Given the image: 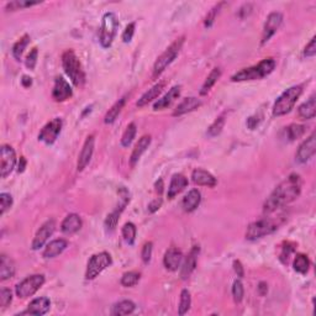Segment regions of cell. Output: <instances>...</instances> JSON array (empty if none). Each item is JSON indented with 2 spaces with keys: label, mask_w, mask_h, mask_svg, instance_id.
<instances>
[{
  "label": "cell",
  "mask_w": 316,
  "mask_h": 316,
  "mask_svg": "<svg viewBox=\"0 0 316 316\" xmlns=\"http://www.w3.org/2000/svg\"><path fill=\"white\" fill-rule=\"evenodd\" d=\"M300 192H302L300 177L297 174H292L272 192V194L264 203L263 211L271 214V212L281 209L289 203L294 202L300 195Z\"/></svg>",
  "instance_id": "1"
},
{
  "label": "cell",
  "mask_w": 316,
  "mask_h": 316,
  "mask_svg": "<svg viewBox=\"0 0 316 316\" xmlns=\"http://www.w3.org/2000/svg\"><path fill=\"white\" fill-rule=\"evenodd\" d=\"M276 61L273 58H266L261 61L258 64L248 68L241 69L240 72L233 74L231 77L232 82H245V81H256V79H262L264 77L269 76L276 68Z\"/></svg>",
  "instance_id": "2"
},
{
  "label": "cell",
  "mask_w": 316,
  "mask_h": 316,
  "mask_svg": "<svg viewBox=\"0 0 316 316\" xmlns=\"http://www.w3.org/2000/svg\"><path fill=\"white\" fill-rule=\"evenodd\" d=\"M62 66L67 76L76 87H82L86 82V74L82 68L81 61L72 50H67L62 55Z\"/></svg>",
  "instance_id": "3"
},
{
  "label": "cell",
  "mask_w": 316,
  "mask_h": 316,
  "mask_svg": "<svg viewBox=\"0 0 316 316\" xmlns=\"http://www.w3.org/2000/svg\"><path fill=\"white\" fill-rule=\"evenodd\" d=\"M281 225V219H274V217H264V219L257 220L251 223L246 231V240L254 241L258 238L268 236L277 231V228Z\"/></svg>",
  "instance_id": "4"
},
{
  "label": "cell",
  "mask_w": 316,
  "mask_h": 316,
  "mask_svg": "<svg viewBox=\"0 0 316 316\" xmlns=\"http://www.w3.org/2000/svg\"><path fill=\"white\" fill-rule=\"evenodd\" d=\"M302 93H303L302 86H294V87H290L289 89H287V91H285L284 93L282 94L278 99H277V102L274 103V106H273L274 116H283V115L292 111L295 103L298 102V99H299Z\"/></svg>",
  "instance_id": "5"
},
{
  "label": "cell",
  "mask_w": 316,
  "mask_h": 316,
  "mask_svg": "<svg viewBox=\"0 0 316 316\" xmlns=\"http://www.w3.org/2000/svg\"><path fill=\"white\" fill-rule=\"evenodd\" d=\"M184 43V37L178 38V40L174 41L163 53L157 58V61L155 62L153 66V77L161 76L164 72V69L169 66L174 60L177 58L178 53L181 52L182 47H183Z\"/></svg>",
  "instance_id": "6"
},
{
  "label": "cell",
  "mask_w": 316,
  "mask_h": 316,
  "mask_svg": "<svg viewBox=\"0 0 316 316\" xmlns=\"http://www.w3.org/2000/svg\"><path fill=\"white\" fill-rule=\"evenodd\" d=\"M117 27H119V21L114 12H106L103 16L102 29H100V37L99 41L104 48H107L111 46L115 36H116Z\"/></svg>",
  "instance_id": "7"
},
{
  "label": "cell",
  "mask_w": 316,
  "mask_h": 316,
  "mask_svg": "<svg viewBox=\"0 0 316 316\" xmlns=\"http://www.w3.org/2000/svg\"><path fill=\"white\" fill-rule=\"evenodd\" d=\"M111 263H112L111 256H110L107 252H100V253L94 254V256H92V258L89 259L88 266H87L86 278L88 279V281L95 279Z\"/></svg>",
  "instance_id": "8"
},
{
  "label": "cell",
  "mask_w": 316,
  "mask_h": 316,
  "mask_svg": "<svg viewBox=\"0 0 316 316\" xmlns=\"http://www.w3.org/2000/svg\"><path fill=\"white\" fill-rule=\"evenodd\" d=\"M45 284V276L43 274H33V276L27 277L24 281L20 282L16 285V295L21 299H26V298L32 297L42 285Z\"/></svg>",
  "instance_id": "9"
},
{
  "label": "cell",
  "mask_w": 316,
  "mask_h": 316,
  "mask_svg": "<svg viewBox=\"0 0 316 316\" xmlns=\"http://www.w3.org/2000/svg\"><path fill=\"white\" fill-rule=\"evenodd\" d=\"M62 120L60 117H55L53 120H51L50 122L45 125L41 130V132L38 133V140L45 142L46 145H52L56 142V140L60 136L61 130H62Z\"/></svg>",
  "instance_id": "10"
},
{
  "label": "cell",
  "mask_w": 316,
  "mask_h": 316,
  "mask_svg": "<svg viewBox=\"0 0 316 316\" xmlns=\"http://www.w3.org/2000/svg\"><path fill=\"white\" fill-rule=\"evenodd\" d=\"M282 22H283V15H282L281 12L274 11L271 12V14L267 16L266 22H264L263 32H262V45H264V43L268 42V41L271 40L272 36L278 31Z\"/></svg>",
  "instance_id": "11"
},
{
  "label": "cell",
  "mask_w": 316,
  "mask_h": 316,
  "mask_svg": "<svg viewBox=\"0 0 316 316\" xmlns=\"http://www.w3.org/2000/svg\"><path fill=\"white\" fill-rule=\"evenodd\" d=\"M55 230H56V221L53 219L47 220L45 223H42V226L38 228L35 237H33L32 245H31L32 250L37 251L40 250L41 247H43V245H45V243L47 242L48 238L52 236V233L55 232Z\"/></svg>",
  "instance_id": "12"
},
{
  "label": "cell",
  "mask_w": 316,
  "mask_h": 316,
  "mask_svg": "<svg viewBox=\"0 0 316 316\" xmlns=\"http://www.w3.org/2000/svg\"><path fill=\"white\" fill-rule=\"evenodd\" d=\"M16 164V153L14 148L9 145L1 146V163H0V172L1 178H6L14 169Z\"/></svg>",
  "instance_id": "13"
},
{
  "label": "cell",
  "mask_w": 316,
  "mask_h": 316,
  "mask_svg": "<svg viewBox=\"0 0 316 316\" xmlns=\"http://www.w3.org/2000/svg\"><path fill=\"white\" fill-rule=\"evenodd\" d=\"M94 136H88L86 142H84L83 148H82L81 153H79L78 156V162H77V169H78V172L83 171V169L88 166L89 162L92 161V157H93L94 153Z\"/></svg>",
  "instance_id": "14"
},
{
  "label": "cell",
  "mask_w": 316,
  "mask_h": 316,
  "mask_svg": "<svg viewBox=\"0 0 316 316\" xmlns=\"http://www.w3.org/2000/svg\"><path fill=\"white\" fill-rule=\"evenodd\" d=\"M316 152V136L312 133L310 137H308L302 145L299 146L297 152V159L300 163H307Z\"/></svg>",
  "instance_id": "15"
},
{
  "label": "cell",
  "mask_w": 316,
  "mask_h": 316,
  "mask_svg": "<svg viewBox=\"0 0 316 316\" xmlns=\"http://www.w3.org/2000/svg\"><path fill=\"white\" fill-rule=\"evenodd\" d=\"M183 262V253L181 250L176 247H171L167 250L163 257V264L167 271L176 272L181 268V264Z\"/></svg>",
  "instance_id": "16"
},
{
  "label": "cell",
  "mask_w": 316,
  "mask_h": 316,
  "mask_svg": "<svg viewBox=\"0 0 316 316\" xmlns=\"http://www.w3.org/2000/svg\"><path fill=\"white\" fill-rule=\"evenodd\" d=\"M73 95V91H72L71 86H69L68 82L66 79H63L62 77H57L55 82V87H53L52 91V97L56 102H66L67 99Z\"/></svg>",
  "instance_id": "17"
},
{
  "label": "cell",
  "mask_w": 316,
  "mask_h": 316,
  "mask_svg": "<svg viewBox=\"0 0 316 316\" xmlns=\"http://www.w3.org/2000/svg\"><path fill=\"white\" fill-rule=\"evenodd\" d=\"M198 256H199V246H193V248L190 250V252L187 256V258L184 259L183 266L181 267V278L182 279H188L192 276L193 272L195 271V267H197L198 262Z\"/></svg>",
  "instance_id": "18"
},
{
  "label": "cell",
  "mask_w": 316,
  "mask_h": 316,
  "mask_svg": "<svg viewBox=\"0 0 316 316\" xmlns=\"http://www.w3.org/2000/svg\"><path fill=\"white\" fill-rule=\"evenodd\" d=\"M51 308V302L48 298H36L27 307V310L25 312V314H31V315H37L42 316L47 314L48 310Z\"/></svg>",
  "instance_id": "19"
},
{
  "label": "cell",
  "mask_w": 316,
  "mask_h": 316,
  "mask_svg": "<svg viewBox=\"0 0 316 316\" xmlns=\"http://www.w3.org/2000/svg\"><path fill=\"white\" fill-rule=\"evenodd\" d=\"M82 219L79 215L77 214H69L64 217V220L62 221V225H61V230L64 235H73V233L78 232L82 228Z\"/></svg>",
  "instance_id": "20"
},
{
  "label": "cell",
  "mask_w": 316,
  "mask_h": 316,
  "mask_svg": "<svg viewBox=\"0 0 316 316\" xmlns=\"http://www.w3.org/2000/svg\"><path fill=\"white\" fill-rule=\"evenodd\" d=\"M181 91H182V87L181 86H174L171 91L168 92L163 98L158 99V102L155 103L153 105V110L157 111V110H163L167 109L168 106H171L176 99H178L179 95H181Z\"/></svg>",
  "instance_id": "21"
},
{
  "label": "cell",
  "mask_w": 316,
  "mask_h": 316,
  "mask_svg": "<svg viewBox=\"0 0 316 316\" xmlns=\"http://www.w3.org/2000/svg\"><path fill=\"white\" fill-rule=\"evenodd\" d=\"M187 186H188V179H187L186 176H183V174L181 173L174 174L171 179V184H169L168 187V193H167V195H168L169 199H173V198L177 197L179 193L183 192V190L187 188Z\"/></svg>",
  "instance_id": "22"
},
{
  "label": "cell",
  "mask_w": 316,
  "mask_h": 316,
  "mask_svg": "<svg viewBox=\"0 0 316 316\" xmlns=\"http://www.w3.org/2000/svg\"><path fill=\"white\" fill-rule=\"evenodd\" d=\"M192 179L198 186L210 187V188H212V187L217 184L216 178L208 171H204V169H195V171H193Z\"/></svg>",
  "instance_id": "23"
},
{
  "label": "cell",
  "mask_w": 316,
  "mask_h": 316,
  "mask_svg": "<svg viewBox=\"0 0 316 316\" xmlns=\"http://www.w3.org/2000/svg\"><path fill=\"white\" fill-rule=\"evenodd\" d=\"M202 106V100L198 99V98L190 97L183 99V102L181 104H178V106L176 107L173 112V116H182L184 114H188L190 111H194L198 107Z\"/></svg>",
  "instance_id": "24"
},
{
  "label": "cell",
  "mask_w": 316,
  "mask_h": 316,
  "mask_svg": "<svg viewBox=\"0 0 316 316\" xmlns=\"http://www.w3.org/2000/svg\"><path fill=\"white\" fill-rule=\"evenodd\" d=\"M151 141H152V138H151L150 135H145L142 136V137L138 140V142L136 143L135 148H133L132 153H131V157H130V163L131 166H135L136 163L138 162V159L141 158V156L143 155V153L147 151V148L150 147L151 145Z\"/></svg>",
  "instance_id": "25"
},
{
  "label": "cell",
  "mask_w": 316,
  "mask_h": 316,
  "mask_svg": "<svg viewBox=\"0 0 316 316\" xmlns=\"http://www.w3.org/2000/svg\"><path fill=\"white\" fill-rule=\"evenodd\" d=\"M15 263L9 256L2 253L0 257V281H6L15 276Z\"/></svg>",
  "instance_id": "26"
},
{
  "label": "cell",
  "mask_w": 316,
  "mask_h": 316,
  "mask_svg": "<svg viewBox=\"0 0 316 316\" xmlns=\"http://www.w3.org/2000/svg\"><path fill=\"white\" fill-rule=\"evenodd\" d=\"M164 86H166V83H164V82H159V83L156 84V86H153L152 88L148 89V91L146 92V93L143 94L142 97L140 98V99H138V102L136 103V105H137L138 107H143V106H146L147 104H150L151 102H153L155 99H157V98L159 97V94L163 92Z\"/></svg>",
  "instance_id": "27"
},
{
  "label": "cell",
  "mask_w": 316,
  "mask_h": 316,
  "mask_svg": "<svg viewBox=\"0 0 316 316\" xmlns=\"http://www.w3.org/2000/svg\"><path fill=\"white\" fill-rule=\"evenodd\" d=\"M67 246H68V242H67L66 240H63V238L51 241V242L46 246L42 256L45 257V258H55V257L60 256V254L66 250Z\"/></svg>",
  "instance_id": "28"
},
{
  "label": "cell",
  "mask_w": 316,
  "mask_h": 316,
  "mask_svg": "<svg viewBox=\"0 0 316 316\" xmlns=\"http://www.w3.org/2000/svg\"><path fill=\"white\" fill-rule=\"evenodd\" d=\"M200 202H202V194L198 189H192L189 190L188 194L183 198V203H182V207H183L184 211L192 212L199 207Z\"/></svg>",
  "instance_id": "29"
},
{
  "label": "cell",
  "mask_w": 316,
  "mask_h": 316,
  "mask_svg": "<svg viewBox=\"0 0 316 316\" xmlns=\"http://www.w3.org/2000/svg\"><path fill=\"white\" fill-rule=\"evenodd\" d=\"M298 115L304 120L314 119L316 115V99L315 95H313L308 102L302 104L298 109Z\"/></svg>",
  "instance_id": "30"
},
{
  "label": "cell",
  "mask_w": 316,
  "mask_h": 316,
  "mask_svg": "<svg viewBox=\"0 0 316 316\" xmlns=\"http://www.w3.org/2000/svg\"><path fill=\"white\" fill-rule=\"evenodd\" d=\"M126 97H122L121 99H119L114 105H112L111 109H109V111L106 112V115H105L104 117L105 124H112V122L117 119V116H119L121 110L124 109L125 104H126Z\"/></svg>",
  "instance_id": "31"
},
{
  "label": "cell",
  "mask_w": 316,
  "mask_h": 316,
  "mask_svg": "<svg viewBox=\"0 0 316 316\" xmlns=\"http://www.w3.org/2000/svg\"><path fill=\"white\" fill-rule=\"evenodd\" d=\"M135 309H136L135 303L131 302V300H122V302L116 303V304L112 307L111 314L115 316L130 315L135 312Z\"/></svg>",
  "instance_id": "32"
},
{
  "label": "cell",
  "mask_w": 316,
  "mask_h": 316,
  "mask_svg": "<svg viewBox=\"0 0 316 316\" xmlns=\"http://www.w3.org/2000/svg\"><path fill=\"white\" fill-rule=\"evenodd\" d=\"M220 77H221V69L217 68V67L212 69V71L210 72L209 76L207 77V79H205L204 84L202 86V89H200V95H207L208 93H209L210 89L215 86V83L219 81Z\"/></svg>",
  "instance_id": "33"
},
{
  "label": "cell",
  "mask_w": 316,
  "mask_h": 316,
  "mask_svg": "<svg viewBox=\"0 0 316 316\" xmlns=\"http://www.w3.org/2000/svg\"><path fill=\"white\" fill-rule=\"evenodd\" d=\"M293 267H294V271L298 272V273L307 274L310 268V261L307 254L298 253L295 256L294 261H293Z\"/></svg>",
  "instance_id": "34"
},
{
  "label": "cell",
  "mask_w": 316,
  "mask_h": 316,
  "mask_svg": "<svg viewBox=\"0 0 316 316\" xmlns=\"http://www.w3.org/2000/svg\"><path fill=\"white\" fill-rule=\"evenodd\" d=\"M30 43V36L24 35L14 46H12V56L16 61L21 60V56L24 53V51L26 50L27 45Z\"/></svg>",
  "instance_id": "35"
},
{
  "label": "cell",
  "mask_w": 316,
  "mask_h": 316,
  "mask_svg": "<svg viewBox=\"0 0 316 316\" xmlns=\"http://www.w3.org/2000/svg\"><path fill=\"white\" fill-rule=\"evenodd\" d=\"M190 305H192V297L188 289H183L181 293V300H179L178 313L179 315H186L189 312Z\"/></svg>",
  "instance_id": "36"
},
{
  "label": "cell",
  "mask_w": 316,
  "mask_h": 316,
  "mask_svg": "<svg viewBox=\"0 0 316 316\" xmlns=\"http://www.w3.org/2000/svg\"><path fill=\"white\" fill-rule=\"evenodd\" d=\"M121 210L120 209H115L114 211L110 212L109 215L106 216V219H105V228H106L107 232H112V231L115 230V227H116L117 222H119V219H120V215H121Z\"/></svg>",
  "instance_id": "37"
},
{
  "label": "cell",
  "mask_w": 316,
  "mask_h": 316,
  "mask_svg": "<svg viewBox=\"0 0 316 316\" xmlns=\"http://www.w3.org/2000/svg\"><path fill=\"white\" fill-rule=\"evenodd\" d=\"M136 226L135 223L132 222H126L122 227V237H124L125 242L128 243V245H133L135 242V238H136Z\"/></svg>",
  "instance_id": "38"
},
{
  "label": "cell",
  "mask_w": 316,
  "mask_h": 316,
  "mask_svg": "<svg viewBox=\"0 0 316 316\" xmlns=\"http://www.w3.org/2000/svg\"><path fill=\"white\" fill-rule=\"evenodd\" d=\"M40 1H29V0H15V1L7 2L5 9L7 11H15V10H20V9H25V7H30L33 6V5H38Z\"/></svg>",
  "instance_id": "39"
},
{
  "label": "cell",
  "mask_w": 316,
  "mask_h": 316,
  "mask_svg": "<svg viewBox=\"0 0 316 316\" xmlns=\"http://www.w3.org/2000/svg\"><path fill=\"white\" fill-rule=\"evenodd\" d=\"M136 131H137V127H136L135 122L128 124V126L126 127V130H125L124 135L121 137V145L124 147H128L131 145V142H132L136 136Z\"/></svg>",
  "instance_id": "40"
},
{
  "label": "cell",
  "mask_w": 316,
  "mask_h": 316,
  "mask_svg": "<svg viewBox=\"0 0 316 316\" xmlns=\"http://www.w3.org/2000/svg\"><path fill=\"white\" fill-rule=\"evenodd\" d=\"M223 126H225V116L221 115V116L217 117V119L210 125L209 128H208V136H209V137H215V136L220 135Z\"/></svg>",
  "instance_id": "41"
},
{
  "label": "cell",
  "mask_w": 316,
  "mask_h": 316,
  "mask_svg": "<svg viewBox=\"0 0 316 316\" xmlns=\"http://www.w3.org/2000/svg\"><path fill=\"white\" fill-rule=\"evenodd\" d=\"M307 131V127L304 125H299V124H292L289 127H288L287 132H288V138L290 141H295L298 138L302 137L303 135Z\"/></svg>",
  "instance_id": "42"
},
{
  "label": "cell",
  "mask_w": 316,
  "mask_h": 316,
  "mask_svg": "<svg viewBox=\"0 0 316 316\" xmlns=\"http://www.w3.org/2000/svg\"><path fill=\"white\" fill-rule=\"evenodd\" d=\"M141 274L138 272H126L124 276L121 277V284L126 288L135 287L136 284L140 282Z\"/></svg>",
  "instance_id": "43"
},
{
  "label": "cell",
  "mask_w": 316,
  "mask_h": 316,
  "mask_svg": "<svg viewBox=\"0 0 316 316\" xmlns=\"http://www.w3.org/2000/svg\"><path fill=\"white\" fill-rule=\"evenodd\" d=\"M243 295H245V289H243V284L240 279L233 282L232 285V297L233 300L236 303H241L243 299Z\"/></svg>",
  "instance_id": "44"
},
{
  "label": "cell",
  "mask_w": 316,
  "mask_h": 316,
  "mask_svg": "<svg viewBox=\"0 0 316 316\" xmlns=\"http://www.w3.org/2000/svg\"><path fill=\"white\" fill-rule=\"evenodd\" d=\"M12 207V197L9 193L0 194V214L4 215Z\"/></svg>",
  "instance_id": "45"
},
{
  "label": "cell",
  "mask_w": 316,
  "mask_h": 316,
  "mask_svg": "<svg viewBox=\"0 0 316 316\" xmlns=\"http://www.w3.org/2000/svg\"><path fill=\"white\" fill-rule=\"evenodd\" d=\"M12 302V294L11 290L7 289V288H2L1 292H0V307L1 309L9 307Z\"/></svg>",
  "instance_id": "46"
},
{
  "label": "cell",
  "mask_w": 316,
  "mask_h": 316,
  "mask_svg": "<svg viewBox=\"0 0 316 316\" xmlns=\"http://www.w3.org/2000/svg\"><path fill=\"white\" fill-rule=\"evenodd\" d=\"M117 193H119V197H120V203L119 205H117V209H120L122 211V210L126 208L128 203H130V193H128V190L125 188V187H121Z\"/></svg>",
  "instance_id": "47"
},
{
  "label": "cell",
  "mask_w": 316,
  "mask_h": 316,
  "mask_svg": "<svg viewBox=\"0 0 316 316\" xmlns=\"http://www.w3.org/2000/svg\"><path fill=\"white\" fill-rule=\"evenodd\" d=\"M37 56H38V50L36 47L32 48L31 52L27 55L26 57V62H25V64H26V67L29 69H31V71H33L36 67V63H37Z\"/></svg>",
  "instance_id": "48"
},
{
  "label": "cell",
  "mask_w": 316,
  "mask_h": 316,
  "mask_svg": "<svg viewBox=\"0 0 316 316\" xmlns=\"http://www.w3.org/2000/svg\"><path fill=\"white\" fill-rule=\"evenodd\" d=\"M152 250L153 245L152 242H146L142 247V252H141V257H142L143 263L147 264L151 261V257H152Z\"/></svg>",
  "instance_id": "49"
},
{
  "label": "cell",
  "mask_w": 316,
  "mask_h": 316,
  "mask_svg": "<svg viewBox=\"0 0 316 316\" xmlns=\"http://www.w3.org/2000/svg\"><path fill=\"white\" fill-rule=\"evenodd\" d=\"M295 251V245L294 243L287 242L283 248H282V253H281V261L283 263H288V259H289V256Z\"/></svg>",
  "instance_id": "50"
},
{
  "label": "cell",
  "mask_w": 316,
  "mask_h": 316,
  "mask_svg": "<svg viewBox=\"0 0 316 316\" xmlns=\"http://www.w3.org/2000/svg\"><path fill=\"white\" fill-rule=\"evenodd\" d=\"M220 5H216V6L212 7V9L209 11V14L207 15V17H205V27H210L212 24H214V20L215 17H216V14L219 12Z\"/></svg>",
  "instance_id": "51"
},
{
  "label": "cell",
  "mask_w": 316,
  "mask_h": 316,
  "mask_svg": "<svg viewBox=\"0 0 316 316\" xmlns=\"http://www.w3.org/2000/svg\"><path fill=\"white\" fill-rule=\"evenodd\" d=\"M135 22H131V24L127 25L126 29L124 30V33H122V41H124L125 43L130 42V41L132 40L133 33H135Z\"/></svg>",
  "instance_id": "52"
},
{
  "label": "cell",
  "mask_w": 316,
  "mask_h": 316,
  "mask_svg": "<svg viewBox=\"0 0 316 316\" xmlns=\"http://www.w3.org/2000/svg\"><path fill=\"white\" fill-rule=\"evenodd\" d=\"M316 55V37H314L310 40V42L308 43L307 47L304 50V56L305 57H314Z\"/></svg>",
  "instance_id": "53"
},
{
  "label": "cell",
  "mask_w": 316,
  "mask_h": 316,
  "mask_svg": "<svg viewBox=\"0 0 316 316\" xmlns=\"http://www.w3.org/2000/svg\"><path fill=\"white\" fill-rule=\"evenodd\" d=\"M233 269H235V272H236V274H237V277H240V278H243V276H245V269H243L242 263H241L240 261L233 262Z\"/></svg>",
  "instance_id": "54"
},
{
  "label": "cell",
  "mask_w": 316,
  "mask_h": 316,
  "mask_svg": "<svg viewBox=\"0 0 316 316\" xmlns=\"http://www.w3.org/2000/svg\"><path fill=\"white\" fill-rule=\"evenodd\" d=\"M162 205V199L161 198H158V199H155L153 202H151L150 204H148V211L150 212H156L157 210L161 208Z\"/></svg>",
  "instance_id": "55"
},
{
  "label": "cell",
  "mask_w": 316,
  "mask_h": 316,
  "mask_svg": "<svg viewBox=\"0 0 316 316\" xmlns=\"http://www.w3.org/2000/svg\"><path fill=\"white\" fill-rule=\"evenodd\" d=\"M259 121H261V120L258 119V116H251L250 119L247 120V126L251 128V130H254V128H256L257 126H258V124H259Z\"/></svg>",
  "instance_id": "56"
},
{
  "label": "cell",
  "mask_w": 316,
  "mask_h": 316,
  "mask_svg": "<svg viewBox=\"0 0 316 316\" xmlns=\"http://www.w3.org/2000/svg\"><path fill=\"white\" fill-rule=\"evenodd\" d=\"M25 168H26V159H25V157H20L19 166H17V172L22 173V172L25 171Z\"/></svg>",
  "instance_id": "57"
},
{
  "label": "cell",
  "mask_w": 316,
  "mask_h": 316,
  "mask_svg": "<svg viewBox=\"0 0 316 316\" xmlns=\"http://www.w3.org/2000/svg\"><path fill=\"white\" fill-rule=\"evenodd\" d=\"M21 84L25 87V88H29V87H31L32 84V78H30V77L27 76H24L21 79Z\"/></svg>",
  "instance_id": "58"
},
{
  "label": "cell",
  "mask_w": 316,
  "mask_h": 316,
  "mask_svg": "<svg viewBox=\"0 0 316 316\" xmlns=\"http://www.w3.org/2000/svg\"><path fill=\"white\" fill-rule=\"evenodd\" d=\"M258 290H259V294L266 295L267 292H268V287H267V284L264 283V282H261V283H259Z\"/></svg>",
  "instance_id": "59"
},
{
  "label": "cell",
  "mask_w": 316,
  "mask_h": 316,
  "mask_svg": "<svg viewBox=\"0 0 316 316\" xmlns=\"http://www.w3.org/2000/svg\"><path fill=\"white\" fill-rule=\"evenodd\" d=\"M155 187H156V192L161 194V193L163 192V181H162V179H159L157 183H156Z\"/></svg>",
  "instance_id": "60"
}]
</instances>
